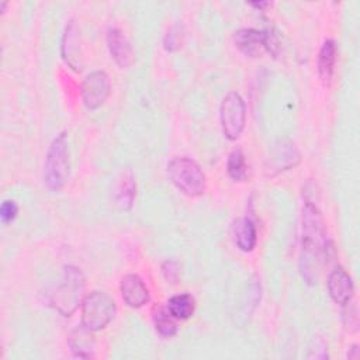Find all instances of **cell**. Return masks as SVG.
I'll list each match as a JSON object with an SVG mask.
<instances>
[{
    "instance_id": "1",
    "label": "cell",
    "mask_w": 360,
    "mask_h": 360,
    "mask_svg": "<svg viewBox=\"0 0 360 360\" xmlns=\"http://www.w3.org/2000/svg\"><path fill=\"white\" fill-rule=\"evenodd\" d=\"M326 245L322 215L315 204L305 201L302 210V253L300 259V271L308 284L318 283Z\"/></svg>"
},
{
    "instance_id": "2",
    "label": "cell",
    "mask_w": 360,
    "mask_h": 360,
    "mask_svg": "<svg viewBox=\"0 0 360 360\" xmlns=\"http://www.w3.org/2000/svg\"><path fill=\"white\" fill-rule=\"evenodd\" d=\"M70 174V159L66 134H59L51 143L44 166V183L52 190H60Z\"/></svg>"
},
{
    "instance_id": "3",
    "label": "cell",
    "mask_w": 360,
    "mask_h": 360,
    "mask_svg": "<svg viewBox=\"0 0 360 360\" xmlns=\"http://www.w3.org/2000/svg\"><path fill=\"white\" fill-rule=\"evenodd\" d=\"M172 183L186 195L198 197L205 191V174L198 163L187 156H176L167 163Z\"/></svg>"
},
{
    "instance_id": "4",
    "label": "cell",
    "mask_w": 360,
    "mask_h": 360,
    "mask_svg": "<svg viewBox=\"0 0 360 360\" xmlns=\"http://www.w3.org/2000/svg\"><path fill=\"white\" fill-rule=\"evenodd\" d=\"M84 281V276L77 267L66 266L63 269L62 283L56 287L51 298V304L63 316H70L82 302Z\"/></svg>"
},
{
    "instance_id": "5",
    "label": "cell",
    "mask_w": 360,
    "mask_h": 360,
    "mask_svg": "<svg viewBox=\"0 0 360 360\" xmlns=\"http://www.w3.org/2000/svg\"><path fill=\"white\" fill-rule=\"evenodd\" d=\"M117 307L114 300L104 291H93L82 302V325L91 330L104 329L115 316Z\"/></svg>"
},
{
    "instance_id": "6",
    "label": "cell",
    "mask_w": 360,
    "mask_h": 360,
    "mask_svg": "<svg viewBox=\"0 0 360 360\" xmlns=\"http://www.w3.org/2000/svg\"><path fill=\"white\" fill-rule=\"evenodd\" d=\"M219 117L224 135L231 141L239 138L246 121V107L239 93L231 91L224 97L221 103Z\"/></svg>"
},
{
    "instance_id": "7",
    "label": "cell",
    "mask_w": 360,
    "mask_h": 360,
    "mask_svg": "<svg viewBox=\"0 0 360 360\" xmlns=\"http://www.w3.org/2000/svg\"><path fill=\"white\" fill-rule=\"evenodd\" d=\"M235 45L246 56L257 58L263 51H269L274 56L277 55L278 44L274 35L269 31H259L255 28H243L235 32Z\"/></svg>"
},
{
    "instance_id": "8",
    "label": "cell",
    "mask_w": 360,
    "mask_h": 360,
    "mask_svg": "<svg viewBox=\"0 0 360 360\" xmlns=\"http://www.w3.org/2000/svg\"><path fill=\"white\" fill-rule=\"evenodd\" d=\"M111 84L108 75L103 70L91 72L82 83V100L89 110H96L104 104L110 96Z\"/></svg>"
},
{
    "instance_id": "9",
    "label": "cell",
    "mask_w": 360,
    "mask_h": 360,
    "mask_svg": "<svg viewBox=\"0 0 360 360\" xmlns=\"http://www.w3.org/2000/svg\"><path fill=\"white\" fill-rule=\"evenodd\" d=\"M300 162V153L295 145L290 139L278 141L270 155L269 174H276L284 170H288Z\"/></svg>"
},
{
    "instance_id": "10",
    "label": "cell",
    "mask_w": 360,
    "mask_h": 360,
    "mask_svg": "<svg viewBox=\"0 0 360 360\" xmlns=\"http://www.w3.org/2000/svg\"><path fill=\"white\" fill-rule=\"evenodd\" d=\"M120 290L124 302L131 308H141L149 301V290L138 274H125Z\"/></svg>"
},
{
    "instance_id": "11",
    "label": "cell",
    "mask_w": 360,
    "mask_h": 360,
    "mask_svg": "<svg viewBox=\"0 0 360 360\" xmlns=\"http://www.w3.org/2000/svg\"><path fill=\"white\" fill-rule=\"evenodd\" d=\"M328 291L330 298L336 304L346 305L350 302L354 292V287H353L352 277L347 274L346 270H343L342 267H338L329 274Z\"/></svg>"
},
{
    "instance_id": "12",
    "label": "cell",
    "mask_w": 360,
    "mask_h": 360,
    "mask_svg": "<svg viewBox=\"0 0 360 360\" xmlns=\"http://www.w3.org/2000/svg\"><path fill=\"white\" fill-rule=\"evenodd\" d=\"M107 44L111 53V58L115 63L122 68L128 69L134 63V52L129 41L118 28H110L107 32Z\"/></svg>"
},
{
    "instance_id": "13",
    "label": "cell",
    "mask_w": 360,
    "mask_h": 360,
    "mask_svg": "<svg viewBox=\"0 0 360 360\" xmlns=\"http://www.w3.org/2000/svg\"><path fill=\"white\" fill-rule=\"evenodd\" d=\"M62 58L70 69L76 72L82 70V51L77 30L73 22L66 27L62 38Z\"/></svg>"
},
{
    "instance_id": "14",
    "label": "cell",
    "mask_w": 360,
    "mask_h": 360,
    "mask_svg": "<svg viewBox=\"0 0 360 360\" xmlns=\"http://www.w3.org/2000/svg\"><path fill=\"white\" fill-rule=\"evenodd\" d=\"M136 184L131 172H122L114 184L112 198L121 210H129L134 204Z\"/></svg>"
},
{
    "instance_id": "15",
    "label": "cell",
    "mask_w": 360,
    "mask_h": 360,
    "mask_svg": "<svg viewBox=\"0 0 360 360\" xmlns=\"http://www.w3.org/2000/svg\"><path fill=\"white\" fill-rule=\"evenodd\" d=\"M233 235L238 248L243 252H252L256 246V226L249 218H239L233 224Z\"/></svg>"
},
{
    "instance_id": "16",
    "label": "cell",
    "mask_w": 360,
    "mask_h": 360,
    "mask_svg": "<svg viewBox=\"0 0 360 360\" xmlns=\"http://www.w3.org/2000/svg\"><path fill=\"white\" fill-rule=\"evenodd\" d=\"M69 346L73 356L80 359H89L93 356L94 339L91 330L86 329L83 325L79 329H75L69 338Z\"/></svg>"
},
{
    "instance_id": "17",
    "label": "cell",
    "mask_w": 360,
    "mask_h": 360,
    "mask_svg": "<svg viewBox=\"0 0 360 360\" xmlns=\"http://www.w3.org/2000/svg\"><path fill=\"white\" fill-rule=\"evenodd\" d=\"M335 56H336V46L332 39H326L318 55V73L322 82L328 83L332 77L333 73V66H335Z\"/></svg>"
},
{
    "instance_id": "18",
    "label": "cell",
    "mask_w": 360,
    "mask_h": 360,
    "mask_svg": "<svg viewBox=\"0 0 360 360\" xmlns=\"http://www.w3.org/2000/svg\"><path fill=\"white\" fill-rule=\"evenodd\" d=\"M195 301L190 294H177L169 298L167 311L174 319H187L194 314Z\"/></svg>"
},
{
    "instance_id": "19",
    "label": "cell",
    "mask_w": 360,
    "mask_h": 360,
    "mask_svg": "<svg viewBox=\"0 0 360 360\" xmlns=\"http://www.w3.org/2000/svg\"><path fill=\"white\" fill-rule=\"evenodd\" d=\"M153 325L156 332L163 338H172L177 332V325L170 312L165 308H156L153 312Z\"/></svg>"
},
{
    "instance_id": "20",
    "label": "cell",
    "mask_w": 360,
    "mask_h": 360,
    "mask_svg": "<svg viewBox=\"0 0 360 360\" xmlns=\"http://www.w3.org/2000/svg\"><path fill=\"white\" fill-rule=\"evenodd\" d=\"M228 174L231 176L232 180L235 181H243L248 176V165L245 155L242 153L240 149H235L229 153L228 158Z\"/></svg>"
},
{
    "instance_id": "21",
    "label": "cell",
    "mask_w": 360,
    "mask_h": 360,
    "mask_svg": "<svg viewBox=\"0 0 360 360\" xmlns=\"http://www.w3.org/2000/svg\"><path fill=\"white\" fill-rule=\"evenodd\" d=\"M163 44L167 51H176L181 46V32H180L179 27H173L169 30V32L165 37Z\"/></svg>"
},
{
    "instance_id": "22",
    "label": "cell",
    "mask_w": 360,
    "mask_h": 360,
    "mask_svg": "<svg viewBox=\"0 0 360 360\" xmlns=\"http://www.w3.org/2000/svg\"><path fill=\"white\" fill-rule=\"evenodd\" d=\"M17 212H18V207H17L15 201H13V200L3 201V204L0 207V217L4 224L11 222L17 217Z\"/></svg>"
},
{
    "instance_id": "23",
    "label": "cell",
    "mask_w": 360,
    "mask_h": 360,
    "mask_svg": "<svg viewBox=\"0 0 360 360\" xmlns=\"http://www.w3.org/2000/svg\"><path fill=\"white\" fill-rule=\"evenodd\" d=\"M162 271H163L165 278L167 281L174 283L177 280V277H179V264H177V262H173V260L165 262L163 266H162Z\"/></svg>"
},
{
    "instance_id": "24",
    "label": "cell",
    "mask_w": 360,
    "mask_h": 360,
    "mask_svg": "<svg viewBox=\"0 0 360 360\" xmlns=\"http://www.w3.org/2000/svg\"><path fill=\"white\" fill-rule=\"evenodd\" d=\"M252 6L262 8V7H266V6H269V1H264V3H252Z\"/></svg>"
}]
</instances>
